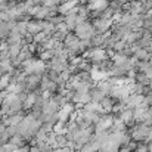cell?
<instances>
[{"instance_id":"cell-3","label":"cell","mask_w":152,"mask_h":152,"mask_svg":"<svg viewBox=\"0 0 152 152\" xmlns=\"http://www.w3.org/2000/svg\"><path fill=\"white\" fill-rule=\"evenodd\" d=\"M89 93H90V98H92V101H95V102H101L102 99L106 96V95H105V92L102 90L101 87H98L96 84L90 87Z\"/></svg>"},{"instance_id":"cell-10","label":"cell","mask_w":152,"mask_h":152,"mask_svg":"<svg viewBox=\"0 0 152 152\" xmlns=\"http://www.w3.org/2000/svg\"><path fill=\"white\" fill-rule=\"evenodd\" d=\"M6 127H7V126H6V123H4L3 120H0V133H1V132H3Z\"/></svg>"},{"instance_id":"cell-4","label":"cell","mask_w":152,"mask_h":152,"mask_svg":"<svg viewBox=\"0 0 152 152\" xmlns=\"http://www.w3.org/2000/svg\"><path fill=\"white\" fill-rule=\"evenodd\" d=\"M108 6H109V0H90L87 7L90 10H103Z\"/></svg>"},{"instance_id":"cell-5","label":"cell","mask_w":152,"mask_h":152,"mask_svg":"<svg viewBox=\"0 0 152 152\" xmlns=\"http://www.w3.org/2000/svg\"><path fill=\"white\" fill-rule=\"evenodd\" d=\"M9 143H12V145H13V146H16V148H21V146L27 145L28 142H27L21 134H13V136L9 139Z\"/></svg>"},{"instance_id":"cell-6","label":"cell","mask_w":152,"mask_h":152,"mask_svg":"<svg viewBox=\"0 0 152 152\" xmlns=\"http://www.w3.org/2000/svg\"><path fill=\"white\" fill-rule=\"evenodd\" d=\"M151 55L152 53L149 50H146V49H140V48H139L137 50L134 52V55H133V56H134L137 61H149Z\"/></svg>"},{"instance_id":"cell-1","label":"cell","mask_w":152,"mask_h":152,"mask_svg":"<svg viewBox=\"0 0 152 152\" xmlns=\"http://www.w3.org/2000/svg\"><path fill=\"white\" fill-rule=\"evenodd\" d=\"M72 33H74L80 40H89V39H92V37L95 36V30H93V27H92V22H89V21H84V22L77 24V27L74 28Z\"/></svg>"},{"instance_id":"cell-2","label":"cell","mask_w":152,"mask_h":152,"mask_svg":"<svg viewBox=\"0 0 152 152\" xmlns=\"http://www.w3.org/2000/svg\"><path fill=\"white\" fill-rule=\"evenodd\" d=\"M111 25H112V21L111 19H106V18H96L92 22V27L95 30V34H103V33L109 31Z\"/></svg>"},{"instance_id":"cell-8","label":"cell","mask_w":152,"mask_h":152,"mask_svg":"<svg viewBox=\"0 0 152 152\" xmlns=\"http://www.w3.org/2000/svg\"><path fill=\"white\" fill-rule=\"evenodd\" d=\"M15 149H16V146H13L12 143H9V142H7V143H4V145L1 146L0 152H13Z\"/></svg>"},{"instance_id":"cell-7","label":"cell","mask_w":152,"mask_h":152,"mask_svg":"<svg viewBox=\"0 0 152 152\" xmlns=\"http://www.w3.org/2000/svg\"><path fill=\"white\" fill-rule=\"evenodd\" d=\"M56 143H58V148H65V146H69V142L66 140L65 134H56Z\"/></svg>"},{"instance_id":"cell-9","label":"cell","mask_w":152,"mask_h":152,"mask_svg":"<svg viewBox=\"0 0 152 152\" xmlns=\"http://www.w3.org/2000/svg\"><path fill=\"white\" fill-rule=\"evenodd\" d=\"M13 152H30V145L27 143V145H24V146H21V148H16Z\"/></svg>"}]
</instances>
